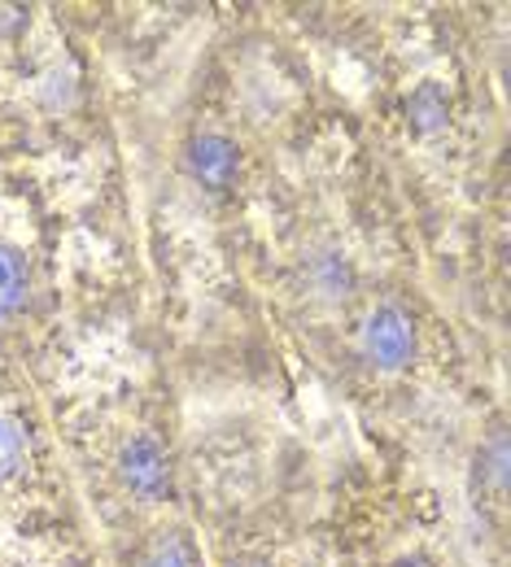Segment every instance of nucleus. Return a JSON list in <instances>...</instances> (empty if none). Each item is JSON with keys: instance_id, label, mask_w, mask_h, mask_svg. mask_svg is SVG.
Listing matches in <instances>:
<instances>
[{"instance_id": "7ed1b4c3", "label": "nucleus", "mask_w": 511, "mask_h": 567, "mask_svg": "<svg viewBox=\"0 0 511 567\" xmlns=\"http://www.w3.org/2000/svg\"><path fill=\"white\" fill-rule=\"evenodd\" d=\"M184 175L211 197L232 193L241 179V144L219 127L193 132V141L184 144Z\"/></svg>"}, {"instance_id": "f257e3e1", "label": "nucleus", "mask_w": 511, "mask_h": 567, "mask_svg": "<svg viewBox=\"0 0 511 567\" xmlns=\"http://www.w3.org/2000/svg\"><path fill=\"white\" fill-rule=\"evenodd\" d=\"M114 481L123 497H132L136 506H162L180 489V467L171 445L157 432H132L123 436V445L114 450Z\"/></svg>"}, {"instance_id": "39448f33", "label": "nucleus", "mask_w": 511, "mask_h": 567, "mask_svg": "<svg viewBox=\"0 0 511 567\" xmlns=\"http://www.w3.org/2000/svg\"><path fill=\"white\" fill-rule=\"evenodd\" d=\"M132 567H206V555H202V542L188 524L162 519L141 537Z\"/></svg>"}, {"instance_id": "423d86ee", "label": "nucleus", "mask_w": 511, "mask_h": 567, "mask_svg": "<svg viewBox=\"0 0 511 567\" xmlns=\"http://www.w3.org/2000/svg\"><path fill=\"white\" fill-rule=\"evenodd\" d=\"M472 485L477 497L494 511L508 506V424L503 415H494L486 436L477 441V454H472Z\"/></svg>"}, {"instance_id": "1a4fd4ad", "label": "nucleus", "mask_w": 511, "mask_h": 567, "mask_svg": "<svg viewBox=\"0 0 511 567\" xmlns=\"http://www.w3.org/2000/svg\"><path fill=\"white\" fill-rule=\"evenodd\" d=\"M31 458V432L13 411H0V485L18 481Z\"/></svg>"}, {"instance_id": "9d476101", "label": "nucleus", "mask_w": 511, "mask_h": 567, "mask_svg": "<svg viewBox=\"0 0 511 567\" xmlns=\"http://www.w3.org/2000/svg\"><path fill=\"white\" fill-rule=\"evenodd\" d=\"M385 567H441L429 550H402V555H394Z\"/></svg>"}, {"instance_id": "f03ea898", "label": "nucleus", "mask_w": 511, "mask_h": 567, "mask_svg": "<svg viewBox=\"0 0 511 567\" xmlns=\"http://www.w3.org/2000/svg\"><path fill=\"white\" fill-rule=\"evenodd\" d=\"M359 358L376 375H398L420 358V323L407 301L380 297L359 323Z\"/></svg>"}, {"instance_id": "0eeeda50", "label": "nucleus", "mask_w": 511, "mask_h": 567, "mask_svg": "<svg viewBox=\"0 0 511 567\" xmlns=\"http://www.w3.org/2000/svg\"><path fill=\"white\" fill-rule=\"evenodd\" d=\"M31 258L13 240H0V319H18L31 306Z\"/></svg>"}, {"instance_id": "6e6552de", "label": "nucleus", "mask_w": 511, "mask_h": 567, "mask_svg": "<svg viewBox=\"0 0 511 567\" xmlns=\"http://www.w3.org/2000/svg\"><path fill=\"white\" fill-rule=\"evenodd\" d=\"M407 123H411V132H420V136H433L441 132L446 123H450V96L441 92L438 83L429 79V83H420L411 96H407Z\"/></svg>"}, {"instance_id": "20e7f679", "label": "nucleus", "mask_w": 511, "mask_h": 567, "mask_svg": "<svg viewBox=\"0 0 511 567\" xmlns=\"http://www.w3.org/2000/svg\"><path fill=\"white\" fill-rule=\"evenodd\" d=\"M302 288H306V297L319 301V306H341V301L355 297L359 271H355V262L346 258V249L324 245V249H310V258L302 262Z\"/></svg>"}, {"instance_id": "f8f14e48", "label": "nucleus", "mask_w": 511, "mask_h": 567, "mask_svg": "<svg viewBox=\"0 0 511 567\" xmlns=\"http://www.w3.org/2000/svg\"><path fill=\"white\" fill-rule=\"evenodd\" d=\"M232 567H276V564H272V559H263V555H241Z\"/></svg>"}, {"instance_id": "9b49d317", "label": "nucleus", "mask_w": 511, "mask_h": 567, "mask_svg": "<svg viewBox=\"0 0 511 567\" xmlns=\"http://www.w3.org/2000/svg\"><path fill=\"white\" fill-rule=\"evenodd\" d=\"M27 27V9H9L0 4V35H18Z\"/></svg>"}]
</instances>
